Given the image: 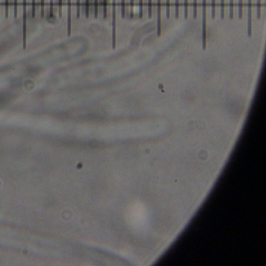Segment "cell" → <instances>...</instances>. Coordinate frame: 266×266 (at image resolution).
<instances>
[{
	"instance_id": "d4e9b609",
	"label": "cell",
	"mask_w": 266,
	"mask_h": 266,
	"mask_svg": "<svg viewBox=\"0 0 266 266\" xmlns=\"http://www.w3.org/2000/svg\"><path fill=\"white\" fill-rule=\"evenodd\" d=\"M53 0H50V9L49 16L50 17H53Z\"/></svg>"
},
{
	"instance_id": "2e32d148",
	"label": "cell",
	"mask_w": 266,
	"mask_h": 266,
	"mask_svg": "<svg viewBox=\"0 0 266 266\" xmlns=\"http://www.w3.org/2000/svg\"><path fill=\"white\" fill-rule=\"evenodd\" d=\"M211 17H215V0H211Z\"/></svg>"
},
{
	"instance_id": "6da1fadb",
	"label": "cell",
	"mask_w": 266,
	"mask_h": 266,
	"mask_svg": "<svg viewBox=\"0 0 266 266\" xmlns=\"http://www.w3.org/2000/svg\"><path fill=\"white\" fill-rule=\"evenodd\" d=\"M206 9H207V0H202V49H206Z\"/></svg>"
},
{
	"instance_id": "7402d4cb",
	"label": "cell",
	"mask_w": 266,
	"mask_h": 266,
	"mask_svg": "<svg viewBox=\"0 0 266 266\" xmlns=\"http://www.w3.org/2000/svg\"><path fill=\"white\" fill-rule=\"evenodd\" d=\"M139 17H143V0H139Z\"/></svg>"
},
{
	"instance_id": "9a60e30c",
	"label": "cell",
	"mask_w": 266,
	"mask_h": 266,
	"mask_svg": "<svg viewBox=\"0 0 266 266\" xmlns=\"http://www.w3.org/2000/svg\"><path fill=\"white\" fill-rule=\"evenodd\" d=\"M125 0H121V17L125 18Z\"/></svg>"
},
{
	"instance_id": "e0dca14e",
	"label": "cell",
	"mask_w": 266,
	"mask_h": 266,
	"mask_svg": "<svg viewBox=\"0 0 266 266\" xmlns=\"http://www.w3.org/2000/svg\"><path fill=\"white\" fill-rule=\"evenodd\" d=\"M230 19L233 18V0H230Z\"/></svg>"
},
{
	"instance_id": "603a6c76",
	"label": "cell",
	"mask_w": 266,
	"mask_h": 266,
	"mask_svg": "<svg viewBox=\"0 0 266 266\" xmlns=\"http://www.w3.org/2000/svg\"><path fill=\"white\" fill-rule=\"evenodd\" d=\"M80 0H77V18H80Z\"/></svg>"
},
{
	"instance_id": "4316f807",
	"label": "cell",
	"mask_w": 266,
	"mask_h": 266,
	"mask_svg": "<svg viewBox=\"0 0 266 266\" xmlns=\"http://www.w3.org/2000/svg\"><path fill=\"white\" fill-rule=\"evenodd\" d=\"M62 6H63V0H59V16L62 17Z\"/></svg>"
},
{
	"instance_id": "5b68a950",
	"label": "cell",
	"mask_w": 266,
	"mask_h": 266,
	"mask_svg": "<svg viewBox=\"0 0 266 266\" xmlns=\"http://www.w3.org/2000/svg\"><path fill=\"white\" fill-rule=\"evenodd\" d=\"M68 11H67V34L71 35V15H72V0H68Z\"/></svg>"
},
{
	"instance_id": "484cf974",
	"label": "cell",
	"mask_w": 266,
	"mask_h": 266,
	"mask_svg": "<svg viewBox=\"0 0 266 266\" xmlns=\"http://www.w3.org/2000/svg\"><path fill=\"white\" fill-rule=\"evenodd\" d=\"M17 17V0H14V18Z\"/></svg>"
},
{
	"instance_id": "44dd1931",
	"label": "cell",
	"mask_w": 266,
	"mask_h": 266,
	"mask_svg": "<svg viewBox=\"0 0 266 266\" xmlns=\"http://www.w3.org/2000/svg\"><path fill=\"white\" fill-rule=\"evenodd\" d=\"M5 17H9V0H5Z\"/></svg>"
},
{
	"instance_id": "ba28073f",
	"label": "cell",
	"mask_w": 266,
	"mask_h": 266,
	"mask_svg": "<svg viewBox=\"0 0 266 266\" xmlns=\"http://www.w3.org/2000/svg\"><path fill=\"white\" fill-rule=\"evenodd\" d=\"M90 0H85V16L86 18L89 17V9H90Z\"/></svg>"
},
{
	"instance_id": "4fadbf2b",
	"label": "cell",
	"mask_w": 266,
	"mask_h": 266,
	"mask_svg": "<svg viewBox=\"0 0 266 266\" xmlns=\"http://www.w3.org/2000/svg\"><path fill=\"white\" fill-rule=\"evenodd\" d=\"M184 18H188V0H184Z\"/></svg>"
},
{
	"instance_id": "277c9868",
	"label": "cell",
	"mask_w": 266,
	"mask_h": 266,
	"mask_svg": "<svg viewBox=\"0 0 266 266\" xmlns=\"http://www.w3.org/2000/svg\"><path fill=\"white\" fill-rule=\"evenodd\" d=\"M115 27H116V19H115V0H113V49H115V45H116Z\"/></svg>"
},
{
	"instance_id": "7a4b0ae2",
	"label": "cell",
	"mask_w": 266,
	"mask_h": 266,
	"mask_svg": "<svg viewBox=\"0 0 266 266\" xmlns=\"http://www.w3.org/2000/svg\"><path fill=\"white\" fill-rule=\"evenodd\" d=\"M23 48H27V0H23Z\"/></svg>"
},
{
	"instance_id": "3957f363",
	"label": "cell",
	"mask_w": 266,
	"mask_h": 266,
	"mask_svg": "<svg viewBox=\"0 0 266 266\" xmlns=\"http://www.w3.org/2000/svg\"><path fill=\"white\" fill-rule=\"evenodd\" d=\"M252 0H248V4H247V34L249 37L252 35V12H251V5Z\"/></svg>"
},
{
	"instance_id": "9c48e42d",
	"label": "cell",
	"mask_w": 266,
	"mask_h": 266,
	"mask_svg": "<svg viewBox=\"0 0 266 266\" xmlns=\"http://www.w3.org/2000/svg\"><path fill=\"white\" fill-rule=\"evenodd\" d=\"M220 6H221V18L224 19L225 17V0H221V3H220Z\"/></svg>"
},
{
	"instance_id": "30bf717a",
	"label": "cell",
	"mask_w": 266,
	"mask_h": 266,
	"mask_svg": "<svg viewBox=\"0 0 266 266\" xmlns=\"http://www.w3.org/2000/svg\"><path fill=\"white\" fill-rule=\"evenodd\" d=\"M152 1L151 0H148V17L151 18L152 17Z\"/></svg>"
},
{
	"instance_id": "f1b7e54d",
	"label": "cell",
	"mask_w": 266,
	"mask_h": 266,
	"mask_svg": "<svg viewBox=\"0 0 266 266\" xmlns=\"http://www.w3.org/2000/svg\"><path fill=\"white\" fill-rule=\"evenodd\" d=\"M32 17H35V0H32Z\"/></svg>"
},
{
	"instance_id": "7c38bea8",
	"label": "cell",
	"mask_w": 266,
	"mask_h": 266,
	"mask_svg": "<svg viewBox=\"0 0 266 266\" xmlns=\"http://www.w3.org/2000/svg\"><path fill=\"white\" fill-rule=\"evenodd\" d=\"M239 18L242 19L243 17V0H239Z\"/></svg>"
},
{
	"instance_id": "cb8c5ba5",
	"label": "cell",
	"mask_w": 266,
	"mask_h": 266,
	"mask_svg": "<svg viewBox=\"0 0 266 266\" xmlns=\"http://www.w3.org/2000/svg\"><path fill=\"white\" fill-rule=\"evenodd\" d=\"M41 18H44V17H45V0H41Z\"/></svg>"
},
{
	"instance_id": "d6986e66",
	"label": "cell",
	"mask_w": 266,
	"mask_h": 266,
	"mask_svg": "<svg viewBox=\"0 0 266 266\" xmlns=\"http://www.w3.org/2000/svg\"><path fill=\"white\" fill-rule=\"evenodd\" d=\"M170 17V0H166V18Z\"/></svg>"
},
{
	"instance_id": "ffe728a7",
	"label": "cell",
	"mask_w": 266,
	"mask_h": 266,
	"mask_svg": "<svg viewBox=\"0 0 266 266\" xmlns=\"http://www.w3.org/2000/svg\"><path fill=\"white\" fill-rule=\"evenodd\" d=\"M179 10H180V2L179 0H176V18H179Z\"/></svg>"
},
{
	"instance_id": "52a82bcc",
	"label": "cell",
	"mask_w": 266,
	"mask_h": 266,
	"mask_svg": "<svg viewBox=\"0 0 266 266\" xmlns=\"http://www.w3.org/2000/svg\"><path fill=\"white\" fill-rule=\"evenodd\" d=\"M261 16V0H257V17L260 19Z\"/></svg>"
},
{
	"instance_id": "5bb4252c",
	"label": "cell",
	"mask_w": 266,
	"mask_h": 266,
	"mask_svg": "<svg viewBox=\"0 0 266 266\" xmlns=\"http://www.w3.org/2000/svg\"><path fill=\"white\" fill-rule=\"evenodd\" d=\"M103 17L107 18V0H103Z\"/></svg>"
},
{
	"instance_id": "8fae6325",
	"label": "cell",
	"mask_w": 266,
	"mask_h": 266,
	"mask_svg": "<svg viewBox=\"0 0 266 266\" xmlns=\"http://www.w3.org/2000/svg\"><path fill=\"white\" fill-rule=\"evenodd\" d=\"M194 19H197L198 17V1L197 0H194Z\"/></svg>"
},
{
	"instance_id": "ac0fdd59",
	"label": "cell",
	"mask_w": 266,
	"mask_h": 266,
	"mask_svg": "<svg viewBox=\"0 0 266 266\" xmlns=\"http://www.w3.org/2000/svg\"><path fill=\"white\" fill-rule=\"evenodd\" d=\"M99 15V0H95V18H98Z\"/></svg>"
},
{
	"instance_id": "83f0119b",
	"label": "cell",
	"mask_w": 266,
	"mask_h": 266,
	"mask_svg": "<svg viewBox=\"0 0 266 266\" xmlns=\"http://www.w3.org/2000/svg\"><path fill=\"white\" fill-rule=\"evenodd\" d=\"M134 0H130V17H134Z\"/></svg>"
},
{
	"instance_id": "8992f818",
	"label": "cell",
	"mask_w": 266,
	"mask_h": 266,
	"mask_svg": "<svg viewBox=\"0 0 266 266\" xmlns=\"http://www.w3.org/2000/svg\"><path fill=\"white\" fill-rule=\"evenodd\" d=\"M157 34L161 35V0H157Z\"/></svg>"
}]
</instances>
